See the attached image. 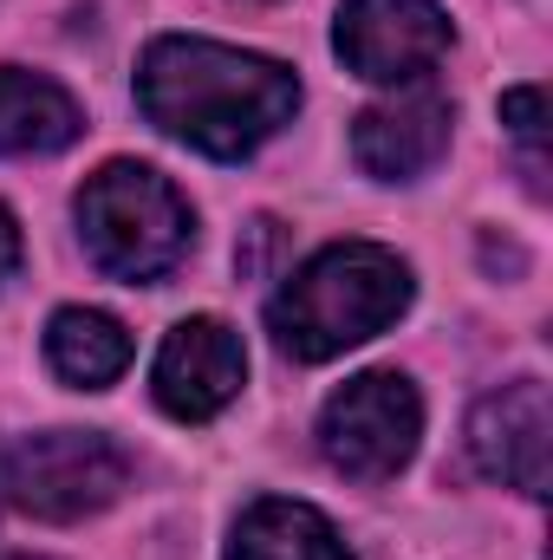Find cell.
<instances>
[{
	"label": "cell",
	"mask_w": 553,
	"mask_h": 560,
	"mask_svg": "<svg viewBox=\"0 0 553 560\" xmlns=\"http://www.w3.org/2000/svg\"><path fill=\"white\" fill-rule=\"evenodd\" d=\"M138 98L156 131H169L202 156L235 163V156H255L280 125H293L299 79L280 59L169 33L143 52Z\"/></svg>",
	"instance_id": "1"
},
{
	"label": "cell",
	"mask_w": 553,
	"mask_h": 560,
	"mask_svg": "<svg viewBox=\"0 0 553 560\" xmlns=\"http://www.w3.org/2000/svg\"><path fill=\"white\" fill-rule=\"evenodd\" d=\"M404 306H411V268L391 248L332 242L274 293L268 326L286 359L319 365V359H339L345 346L385 332Z\"/></svg>",
	"instance_id": "2"
},
{
	"label": "cell",
	"mask_w": 553,
	"mask_h": 560,
	"mask_svg": "<svg viewBox=\"0 0 553 560\" xmlns=\"http://www.w3.org/2000/svg\"><path fill=\"white\" fill-rule=\"evenodd\" d=\"M79 235L85 255L111 280H163L196 242V215L183 202V189L150 170V163H105L85 189H79Z\"/></svg>",
	"instance_id": "3"
},
{
	"label": "cell",
	"mask_w": 553,
	"mask_h": 560,
	"mask_svg": "<svg viewBox=\"0 0 553 560\" xmlns=\"http://www.w3.org/2000/svg\"><path fill=\"white\" fill-rule=\"evenodd\" d=\"M131 482V456L105 430H39L0 443V502L39 522H85Z\"/></svg>",
	"instance_id": "4"
},
{
	"label": "cell",
	"mask_w": 553,
	"mask_h": 560,
	"mask_svg": "<svg viewBox=\"0 0 553 560\" xmlns=\"http://www.w3.org/2000/svg\"><path fill=\"white\" fill-rule=\"evenodd\" d=\"M423 436V398L404 372H365L319 411V450L352 482H391Z\"/></svg>",
	"instance_id": "5"
},
{
	"label": "cell",
	"mask_w": 553,
	"mask_h": 560,
	"mask_svg": "<svg viewBox=\"0 0 553 560\" xmlns=\"http://www.w3.org/2000/svg\"><path fill=\"white\" fill-rule=\"evenodd\" d=\"M332 46L372 85H423L449 52V13L436 0H345Z\"/></svg>",
	"instance_id": "6"
},
{
	"label": "cell",
	"mask_w": 553,
	"mask_h": 560,
	"mask_svg": "<svg viewBox=\"0 0 553 560\" xmlns=\"http://www.w3.org/2000/svg\"><path fill=\"white\" fill-rule=\"evenodd\" d=\"M248 385V352L235 339V326L222 319H183L169 326L156 365H150V392L169 418L209 423L215 411H228Z\"/></svg>",
	"instance_id": "7"
},
{
	"label": "cell",
	"mask_w": 553,
	"mask_h": 560,
	"mask_svg": "<svg viewBox=\"0 0 553 560\" xmlns=\"http://www.w3.org/2000/svg\"><path fill=\"white\" fill-rule=\"evenodd\" d=\"M548 385L541 378H515L502 392H489L469 418V456L482 476L521 489V495H548Z\"/></svg>",
	"instance_id": "8"
},
{
	"label": "cell",
	"mask_w": 553,
	"mask_h": 560,
	"mask_svg": "<svg viewBox=\"0 0 553 560\" xmlns=\"http://www.w3.org/2000/svg\"><path fill=\"white\" fill-rule=\"evenodd\" d=\"M443 150H449V98L436 92H398L352 125V156L378 183H411Z\"/></svg>",
	"instance_id": "9"
},
{
	"label": "cell",
	"mask_w": 553,
	"mask_h": 560,
	"mask_svg": "<svg viewBox=\"0 0 553 560\" xmlns=\"http://www.w3.org/2000/svg\"><path fill=\"white\" fill-rule=\"evenodd\" d=\"M85 131L66 85L26 66H0V156H52Z\"/></svg>",
	"instance_id": "10"
},
{
	"label": "cell",
	"mask_w": 553,
	"mask_h": 560,
	"mask_svg": "<svg viewBox=\"0 0 553 560\" xmlns=\"http://www.w3.org/2000/svg\"><path fill=\"white\" fill-rule=\"evenodd\" d=\"M228 560H352L339 528L306 509V502H286V495H268L255 502L242 522H235V541H228Z\"/></svg>",
	"instance_id": "11"
},
{
	"label": "cell",
	"mask_w": 553,
	"mask_h": 560,
	"mask_svg": "<svg viewBox=\"0 0 553 560\" xmlns=\"http://www.w3.org/2000/svg\"><path fill=\"white\" fill-rule=\"evenodd\" d=\"M46 365L79 392H105L131 365V332L98 306H66L46 326Z\"/></svg>",
	"instance_id": "12"
},
{
	"label": "cell",
	"mask_w": 553,
	"mask_h": 560,
	"mask_svg": "<svg viewBox=\"0 0 553 560\" xmlns=\"http://www.w3.org/2000/svg\"><path fill=\"white\" fill-rule=\"evenodd\" d=\"M502 125L515 131L521 156H528V189L548 196V156H541V138H548V92L541 85H521L502 98Z\"/></svg>",
	"instance_id": "13"
},
{
	"label": "cell",
	"mask_w": 553,
	"mask_h": 560,
	"mask_svg": "<svg viewBox=\"0 0 553 560\" xmlns=\"http://www.w3.org/2000/svg\"><path fill=\"white\" fill-rule=\"evenodd\" d=\"M20 255H26V248H20V222H13V215L0 209V287L20 275Z\"/></svg>",
	"instance_id": "14"
},
{
	"label": "cell",
	"mask_w": 553,
	"mask_h": 560,
	"mask_svg": "<svg viewBox=\"0 0 553 560\" xmlns=\"http://www.w3.org/2000/svg\"><path fill=\"white\" fill-rule=\"evenodd\" d=\"M0 560H39V555H0Z\"/></svg>",
	"instance_id": "15"
}]
</instances>
